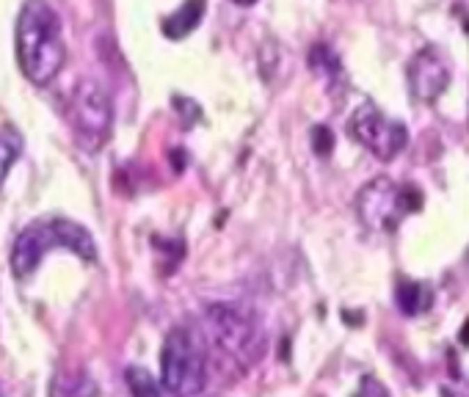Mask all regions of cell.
Segmentation results:
<instances>
[{"label": "cell", "instance_id": "cell-3", "mask_svg": "<svg viewBox=\"0 0 469 397\" xmlns=\"http://www.w3.org/2000/svg\"><path fill=\"white\" fill-rule=\"evenodd\" d=\"M53 248H67L72 254H78L80 259L94 262L97 259V245L94 238L86 227H80L78 221L70 218H39L31 227H25L11 248V273L17 279H28L42 257Z\"/></svg>", "mask_w": 469, "mask_h": 397}, {"label": "cell", "instance_id": "cell-13", "mask_svg": "<svg viewBox=\"0 0 469 397\" xmlns=\"http://www.w3.org/2000/svg\"><path fill=\"white\" fill-rule=\"evenodd\" d=\"M22 152V138L17 130H0V185L8 174V168L17 163Z\"/></svg>", "mask_w": 469, "mask_h": 397}, {"label": "cell", "instance_id": "cell-9", "mask_svg": "<svg viewBox=\"0 0 469 397\" xmlns=\"http://www.w3.org/2000/svg\"><path fill=\"white\" fill-rule=\"evenodd\" d=\"M47 397H100V387L86 370H64L53 375Z\"/></svg>", "mask_w": 469, "mask_h": 397}, {"label": "cell", "instance_id": "cell-5", "mask_svg": "<svg viewBox=\"0 0 469 397\" xmlns=\"http://www.w3.org/2000/svg\"><path fill=\"white\" fill-rule=\"evenodd\" d=\"M67 122L72 130V138L83 152H97L111 138L113 124V108L108 91L91 78H83L70 94L67 105Z\"/></svg>", "mask_w": 469, "mask_h": 397}, {"label": "cell", "instance_id": "cell-15", "mask_svg": "<svg viewBox=\"0 0 469 397\" xmlns=\"http://www.w3.org/2000/svg\"><path fill=\"white\" fill-rule=\"evenodd\" d=\"M312 149H315V155H320V158H328V155H331V149H334V136H331L328 127L317 124L312 130Z\"/></svg>", "mask_w": 469, "mask_h": 397}, {"label": "cell", "instance_id": "cell-12", "mask_svg": "<svg viewBox=\"0 0 469 397\" xmlns=\"http://www.w3.org/2000/svg\"><path fill=\"white\" fill-rule=\"evenodd\" d=\"M127 389L133 397H163V389L155 381V375L144 367H127Z\"/></svg>", "mask_w": 469, "mask_h": 397}, {"label": "cell", "instance_id": "cell-6", "mask_svg": "<svg viewBox=\"0 0 469 397\" xmlns=\"http://www.w3.org/2000/svg\"><path fill=\"white\" fill-rule=\"evenodd\" d=\"M422 207V193L411 185H397L390 177L370 179L356 196V213L365 227L376 232H395L403 216Z\"/></svg>", "mask_w": 469, "mask_h": 397}, {"label": "cell", "instance_id": "cell-14", "mask_svg": "<svg viewBox=\"0 0 469 397\" xmlns=\"http://www.w3.org/2000/svg\"><path fill=\"white\" fill-rule=\"evenodd\" d=\"M310 67L315 72H328V75H337L340 72V58L326 47V44H315L310 50Z\"/></svg>", "mask_w": 469, "mask_h": 397}, {"label": "cell", "instance_id": "cell-10", "mask_svg": "<svg viewBox=\"0 0 469 397\" xmlns=\"http://www.w3.org/2000/svg\"><path fill=\"white\" fill-rule=\"evenodd\" d=\"M202 14H205V0H185L174 14L163 19V33L168 39H182L202 22Z\"/></svg>", "mask_w": 469, "mask_h": 397}, {"label": "cell", "instance_id": "cell-11", "mask_svg": "<svg viewBox=\"0 0 469 397\" xmlns=\"http://www.w3.org/2000/svg\"><path fill=\"white\" fill-rule=\"evenodd\" d=\"M395 298H397V307L403 309V315H420L431 304V293L422 284H400Z\"/></svg>", "mask_w": 469, "mask_h": 397}, {"label": "cell", "instance_id": "cell-8", "mask_svg": "<svg viewBox=\"0 0 469 397\" xmlns=\"http://www.w3.org/2000/svg\"><path fill=\"white\" fill-rule=\"evenodd\" d=\"M450 83V67L445 56L434 47H422L411 61H408V88L417 99L434 102L445 94Z\"/></svg>", "mask_w": 469, "mask_h": 397}, {"label": "cell", "instance_id": "cell-4", "mask_svg": "<svg viewBox=\"0 0 469 397\" xmlns=\"http://www.w3.org/2000/svg\"><path fill=\"white\" fill-rule=\"evenodd\" d=\"M160 384L174 397H196L207 387V359L191 328H171L160 348Z\"/></svg>", "mask_w": 469, "mask_h": 397}, {"label": "cell", "instance_id": "cell-1", "mask_svg": "<svg viewBox=\"0 0 469 397\" xmlns=\"http://www.w3.org/2000/svg\"><path fill=\"white\" fill-rule=\"evenodd\" d=\"M17 61L25 78L47 86L67 61L61 19L47 0H25L17 19Z\"/></svg>", "mask_w": 469, "mask_h": 397}, {"label": "cell", "instance_id": "cell-7", "mask_svg": "<svg viewBox=\"0 0 469 397\" xmlns=\"http://www.w3.org/2000/svg\"><path fill=\"white\" fill-rule=\"evenodd\" d=\"M351 136L379 160H392L408 141L406 127L400 122L387 119L376 105H362L353 111L348 122Z\"/></svg>", "mask_w": 469, "mask_h": 397}, {"label": "cell", "instance_id": "cell-18", "mask_svg": "<svg viewBox=\"0 0 469 397\" xmlns=\"http://www.w3.org/2000/svg\"><path fill=\"white\" fill-rule=\"evenodd\" d=\"M442 397H469L461 389H453V387H442Z\"/></svg>", "mask_w": 469, "mask_h": 397}, {"label": "cell", "instance_id": "cell-19", "mask_svg": "<svg viewBox=\"0 0 469 397\" xmlns=\"http://www.w3.org/2000/svg\"><path fill=\"white\" fill-rule=\"evenodd\" d=\"M237 3H240V6H251L254 0H237Z\"/></svg>", "mask_w": 469, "mask_h": 397}, {"label": "cell", "instance_id": "cell-17", "mask_svg": "<svg viewBox=\"0 0 469 397\" xmlns=\"http://www.w3.org/2000/svg\"><path fill=\"white\" fill-rule=\"evenodd\" d=\"M174 105H177V108H185V111H177V113L188 116V124H193L196 119H202V108H199L193 99H188V97H174Z\"/></svg>", "mask_w": 469, "mask_h": 397}, {"label": "cell", "instance_id": "cell-20", "mask_svg": "<svg viewBox=\"0 0 469 397\" xmlns=\"http://www.w3.org/2000/svg\"><path fill=\"white\" fill-rule=\"evenodd\" d=\"M0 397H3V389H0Z\"/></svg>", "mask_w": 469, "mask_h": 397}, {"label": "cell", "instance_id": "cell-2", "mask_svg": "<svg viewBox=\"0 0 469 397\" xmlns=\"http://www.w3.org/2000/svg\"><path fill=\"white\" fill-rule=\"evenodd\" d=\"M205 328L216 353H221L240 373H248L254 364H260L268 350L260 320L243 304H210L205 309Z\"/></svg>", "mask_w": 469, "mask_h": 397}, {"label": "cell", "instance_id": "cell-16", "mask_svg": "<svg viewBox=\"0 0 469 397\" xmlns=\"http://www.w3.org/2000/svg\"><path fill=\"white\" fill-rule=\"evenodd\" d=\"M356 397H392L390 389L379 381V378H373V375H365L362 378V384H359V392Z\"/></svg>", "mask_w": 469, "mask_h": 397}]
</instances>
